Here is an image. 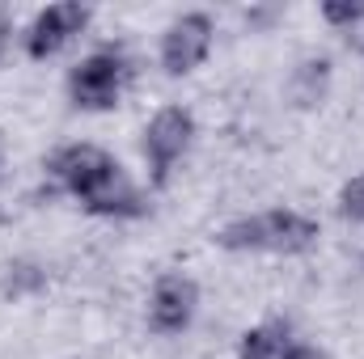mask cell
Returning <instances> with one entry per match:
<instances>
[{
    "mask_svg": "<svg viewBox=\"0 0 364 359\" xmlns=\"http://www.w3.org/2000/svg\"><path fill=\"white\" fill-rule=\"evenodd\" d=\"M318 237L314 220L296 216V211H267V216H246L233 220L220 233L225 250H275V254H296L309 250V241Z\"/></svg>",
    "mask_w": 364,
    "mask_h": 359,
    "instance_id": "1",
    "label": "cell"
},
{
    "mask_svg": "<svg viewBox=\"0 0 364 359\" xmlns=\"http://www.w3.org/2000/svg\"><path fill=\"white\" fill-rule=\"evenodd\" d=\"M123 81H127V64H123V55H114V51H97V55H90L85 64L73 68V77H68V93H73V101H77L81 110H106V106L119 101Z\"/></svg>",
    "mask_w": 364,
    "mask_h": 359,
    "instance_id": "2",
    "label": "cell"
},
{
    "mask_svg": "<svg viewBox=\"0 0 364 359\" xmlns=\"http://www.w3.org/2000/svg\"><path fill=\"white\" fill-rule=\"evenodd\" d=\"M191 136H195V123H191V114H186L182 106H166V110L149 123V131H144V157H149L157 182L170 178V170H174V161L186 153Z\"/></svg>",
    "mask_w": 364,
    "mask_h": 359,
    "instance_id": "3",
    "label": "cell"
},
{
    "mask_svg": "<svg viewBox=\"0 0 364 359\" xmlns=\"http://www.w3.org/2000/svg\"><path fill=\"white\" fill-rule=\"evenodd\" d=\"M51 174H55V182H60L64 190H73L77 199H90L110 174H119V165H114L102 148H93V144H73V148L55 153Z\"/></svg>",
    "mask_w": 364,
    "mask_h": 359,
    "instance_id": "4",
    "label": "cell"
},
{
    "mask_svg": "<svg viewBox=\"0 0 364 359\" xmlns=\"http://www.w3.org/2000/svg\"><path fill=\"white\" fill-rule=\"evenodd\" d=\"M85 21H90V9L85 4H51V9H43L34 17V26L26 34V51L34 60H47V55L64 51L85 30Z\"/></svg>",
    "mask_w": 364,
    "mask_h": 359,
    "instance_id": "5",
    "label": "cell"
},
{
    "mask_svg": "<svg viewBox=\"0 0 364 359\" xmlns=\"http://www.w3.org/2000/svg\"><path fill=\"white\" fill-rule=\"evenodd\" d=\"M195 304H199V292L186 275H161L157 287H153V304H149V321L153 330L161 334H178L191 326L195 317Z\"/></svg>",
    "mask_w": 364,
    "mask_h": 359,
    "instance_id": "6",
    "label": "cell"
},
{
    "mask_svg": "<svg viewBox=\"0 0 364 359\" xmlns=\"http://www.w3.org/2000/svg\"><path fill=\"white\" fill-rule=\"evenodd\" d=\"M208 47H212V21L203 13H186L161 38V64L170 72H191L208 55Z\"/></svg>",
    "mask_w": 364,
    "mask_h": 359,
    "instance_id": "7",
    "label": "cell"
},
{
    "mask_svg": "<svg viewBox=\"0 0 364 359\" xmlns=\"http://www.w3.org/2000/svg\"><path fill=\"white\" fill-rule=\"evenodd\" d=\"M81 203H85L90 211H97V216H136V211H140V194H136V186L123 178V174H110V178L102 182L90 199H81Z\"/></svg>",
    "mask_w": 364,
    "mask_h": 359,
    "instance_id": "8",
    "label": "cell"
},
{
    "mask_svg": "<svg viewBox=\"0 0 364 359\" xmlns=\"http://www.w3.org/2000/svg\"><path fill=\"white\" fill-rule=\"evenodd\" d=\"M288 351H292V334L284 321H267L242 338V359H288Z\"/></svg>",
    "mask_w": 364,
    "mask_h": 359,
    "instance_id": "9",
    "label": "cell"
},
{
    "mask_svg": "<svg viewBox=\"0 0 364 359\" xmlns=\"http://www.w3.org/2000/svg\"><path fill=\"white\" fill-rule=\"evenodd\" d=\"M326 85H331V64L326 60H305L292 77V97L301 106H314V101H322Z\"/></svg>",
    "mask_w": 364,
    "mask_h": 359,
    "instance_id": "10",
    "label": "cell"
},
{
    "mask_svg": "<svg viewBox=\"0 0 364 359\" xmlns=\"http://www.w3.org/2000/svg\"><path fill=\"white\" fill-rule=\"evenodd\" d=\"M343 216H348V220H364V174L352 178L348 190H343Z\"/></svg>",
    "mask_w": 364,
    "mask_h": 359,
    "instance_id": "11",
    "label": "cell"
},
{
    "mask_svg": "<svg viewBox=\"0 0 364 359\" xmlns=\"http://www.w3.org/2000/svg\"><path fill=\"white\" fill-rule=\"evenodd\" d=\"M326 21H360L364 17V4H326L322 9Z\"/></svg>",
    "mask_w": 364,
    "mask_h": 359,
    "instance_id": "12",
    "label": "cell"
},
{
    "mask_svg": "<svg viewBox=\"0 0 364 359\" xmlns=\"http://www.w3.org/2000/svg\"><path fill=\"white\" fill-rule=\"evenodd\" d=\"M288 359H322V351H318V347H301V343H292Z\"/></svg>",
    "mask_w": 364,
    "mask_h": 359,
    "instance_id": "13",
    "label": "cell"
},
{
    "mask_svg": "<svg viewBox=\"0 0 364 359\" xmlns=\"http://www.w3.org/2000/svg\"><path fill=\"white\" fill-rule=\"evenodd\" d=\"M4 47H9V17L0 13V51H4Z\"/></svg>",
    "mask_w": 364,
    "mask_h": 359,
    "instance_id": "14",
    "label": "cell"
}]
</instances>
